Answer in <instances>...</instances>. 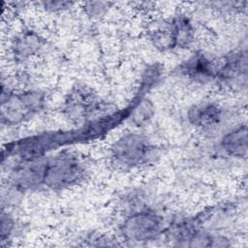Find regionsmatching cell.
I'll return each instance as SVG.
<instances>
[{"label": "cell", "mask_w": 248, "mask_h": 248, "mask_svg": "<svg viewBox=\"0 0 248 248\" xmlns=\"http://www.w3.org/2000/svg\"><path fill=\"white\" fill-rule=\"evenodd\" d=\"M109 155L115 168L131 170L149 163L155 155V148L144 135L129 132L112 143Z\"/></svg>", "instance_id": "cell-1"}, {"label": "cell", "mask_w": 248, "mask_h": 248, "mask_svg": "<svg viewBox=\"0 0 248 248\" xmlns=\"http://www.w3.org/2000/svg\"><path fill=\"white\" fill-rule=\"evenodd\" d=\"M85 165L72 152H63L46 159L43 186L51 190H63L78 184L84 176Z\"/></svg>", "instance_id": "cell-2"}, {"label": "cell", "mask_w": 248, "mask_h": 248, "mask_svg": "<svg viewBox=\"0 0 248 248\" xmlns=\"http://www.w3.org/2000/svg\"><path fill=\"white\" fill-rule=\"evenodd\" d=\"M46 104L45 93L39 90L3 92L1 95V122L17 125L40 112Z\"/></svg>", "instance_id": "cell-3"}, {"label": "cell", "mask_w": 248, "mask_h": 248, "mask_svg": "<svg viewBox=\"0 0 248 248\" xmlns=\"http://www.w3.org/2000/svg\"><path fill=\"white\" fill-rule=\"evenodd\" d=\"M164 230L162 216L152 209H140L128 215L120 225L121 236L126 241L144 242L156 239Z\"/></svg>", "instance_id": "cell-4"}, {"label": "cell", "mask_w": 248, "mask_h": 248, "mask_svg": "<svg viewBox=\"0 0 248 248\" xmlns=\"http://www.w3.org/2000/svg\"><path fill=\"white\" fill-rule=\"evenodd\" d=\"M154 45L162 49L188 47L195 38V27L190 18L177 15L162 23L152 35Z\"/></svg>", "instance_id": "cell-5"}, {"label": "cell", "mask_w": 248, "mask_h": 248, "mask_svg": "<svg viewBox=\"0 0 248 248\" xmlns=\"http://www.w3.org/2000/svg\"><path fill=\"white\" fill-rule=\"evenodd\" d=\"M101 102L91 89L86 86H78L66 100L65 110L73 120H83L100 109Z\"/></svg>", "instance_id": "cell-6"}, {"label": "cell", "mask_w": 248, "mask_h": 248, "mask_svg": "<svg viewBox=\"0 0 248 248\" xmlns=\"http://www.w3.org/2000/svg\"><path fill=\"white\" fill-rule=\"evenodd\" d=\"M247 78V54L244 49L226 55L222 65L216 69V79L227 85H245Z\"/></svg>", "instance_id": "cell-7"}, {"label": "cell", "mask_w": 248, "mask_h": 248, "mask_svg": "<svg viewBox=\"0 0 248 248\" xmlns=\"http://www.w3.org/2000/svg\"><path fill=\"white\" fill-rule=\"evenodd\" d=\"M179 73L197 83H207L216 79V68L210 59L202 52H197L179 66Z\"/></svg>", "instance_id": "cell-8"}, {"label": "cell", "mask_w": 248, "mask_h": 248, "mask_svg": "<svg viewBox=\"0 0 248 248\" xmlns=\"http://www.w3.org/2000/svg\"><path fill=\"white\" fill-rule=\"evenodd\" d=\"M46 160L33 158L15 170L12 179L14 186L18 190H28L43 186V177Z\"/></svg>", "instance_id": "cell-9"}, {"label": "cell", "mask_w": 248, "mask_h": 248, "mask_svg": "<svg viewBox=\"0 0 248 248\" xmlns=\"http://www.w3.org/2000/svg\"><path fill=\"white\" fill-rule=\"evenodd\" d=\"M223 109L213 102H202L192 106L187 112V119L198 129L208 130L216 127L222 120Z\"/></svg>", "instance_id": "cell-10"}, {"label": "cell", "mask_w": 248, "mask_h": 248, "mask_svg": "<svg viewBox=\"0 0 248 248\" xmlns=\"http://www.w3.org/2000/svg\"><path fill=\"white\" fill-rule=\"evenodd\" d=\"M44 43V39L36 32L24 30L15 38L12 54L17 62H25L40 52Z\"/></svg>", "instance_id": "cell-11"}, {"label": "cell", "mask_w": 248, "mask_h": 248, "mask_svg": "<svg viewBox=\"0 0 248 248\" xmlns=\"http://www.w3.org/2000/svg\"><path fill=\"white\" fill-rule=\"evenodd\" d=\"M247 127L243 124L225 134L219 145L222 152L227 156L245 159L247 156Z\"/></svg>", "instance_id": "cell-12"}, {"label": "cell", "mask_w": 248, "mask_h": 248, "mask_svg": "<svg viewBox=\"0 0 248 248\" xmlns=\"http://www.w3.org/2000/svg\"><path fill=\"white\" fill-rule=\"evenodd\" d=\"M155 112L154 105L150 100L143 99L135 108L131 114V121L137 126H142L149 122Z\"/></svg>", "instance_id": "cell-13"}, {"label": "cell", "mask_w": 248, "mask_h": 248, "mask_svg": "<svg viewBox=\"0 0 248 248\" xmlns=\"http://www.w3.org/2000/svg\"><path fill=\"white\" fill-rule=\"evenodd\" d=\"M0 234H1V242L3 243L6 241L10 235L12 234V232L14 231L15 228V221L13 217L8 213L5 212L4 209L1 211V217H0Z\"/></svg>", "instance_id": "cell-14"}, {"label": "cell", "mask_w": 248, "mask_h": 248, "mask_svg": "<svg viewBox=\"0 0 248 248\" xmlns=\"http://www.w3.org/2000/svg\"><path fill=\"white\" fill-rule=\"evenodd\" d=\"M44 8L50 12H62L64 10H68L72 7V2H66V1H47L42 3Z\"/></svg>", "instance_id": "cell-15"}, {"label": "cell", "mask_w": 248, "mask_h": 248, "mask_svg": "<svg viewBox=\"0 0 248 248\" xmlns=\"http://www.w3.org/2000/svg\"><path fill=\"white\" fill-rule=\"evenodd\" d=\"M88 6L86 8L87 14L92 16H99L103 14L104 10L107 8V3H100V2H93L85 4Z\"/></svg>", "instance_id": "cell-16"}]
</instances>
